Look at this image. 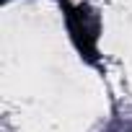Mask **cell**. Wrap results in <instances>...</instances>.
<instances>
[{
  "label": "cell",
  "instance_id": "1",
  "mask_svg": "<svg viewBox=\"0 0 132 132\" xmlns=\"http://www.w3.org/2000/svg\"><path fill=\"white\" fill-rule=\"evenodd\" d=\"M60 5L65 11V21H68V31L70 39L75 42L78 52L96 65V39H98V23L93 18V13L88 11V5H73L70 0H60Z\"/></svg>",
  "mask_w": 132,
  "mask_h": 132
}]
</instances>
